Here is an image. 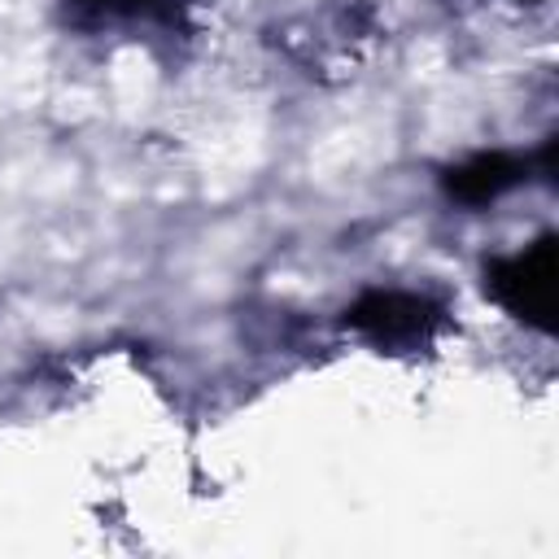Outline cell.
Returning a JSON list of instances; mask_svg holds the SVG:
<instances>
[{
	"label": "cell",
	"mask_w": 559,
	"mask_h": 559,
	"mask_svg": "<svg viewBox=\"0 0 559 559\" xmlns=\"http://www.w3.org/2000/svg\"><path fill=\"white\" fill-rule=\"evenodd\" d=\"M555 271H559V240H555V231H546L515 253L489 258L485 293L511 319H520L537 332H555Z\"/></svg>",
	"instance_id": "1"
},
{
	"label": "cell",
	"mask_w": 559,
	"mask_h": 559,
	"mask_svg": "<svg viewBox=\"0 0 559 559\" xmlns=\"http://www.w3.org/2000/svg\"><path fill=\"white\" fill-rule=\"evenodd\" d=\"M445 310L441 301L424 297V293H406V288H367L362 297H354L341 314V323L358 336H367L380 349H411L424 345L437 328H441Z\"/></svg>",
	"instance_id": "2"
},
{
	"label": "cell",
	"mask_w": 559,
	"mask_h": 559,
	"mask_svg": "<svg viewBox=\"0 0 559 559\" xmlns=\"http://www.w3.org/2000/svg\"><path fill=\"white\" fill-rule=\"evenodd\" d=\"M524 179H528V157L493 148V153H472V157L454 162V166L441 175V192H445L450 201L476 210V205H489V201H498L502 192L520 188Z\"/></svg>",
	"instance_id": "3"
},
{
	"label": "cell",
	"mask_w": 559,
	"mask_h": 559,
	"mask_svg": "<svg viewBox=\"0 0 559 559\" xmlns=\"http://www.w3.org/2000/svg\"><path fill=\"white\" fill-rule=\"evenodd\" d=\"M79 4L92 9V13H100V17H135V13L153 9L157 0H79Z\"/></svg>",
	"instance_id": "4"
}]
</instances>
